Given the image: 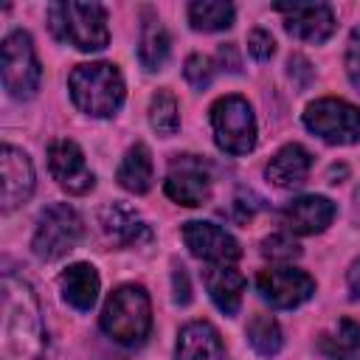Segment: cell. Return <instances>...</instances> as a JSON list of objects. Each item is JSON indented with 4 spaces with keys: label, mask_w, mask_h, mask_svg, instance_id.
<instances>
[{
    "label": "cell",
    "mask_w": 360,
    "mask_h": 360,
    "mask_svg": "<svg viewBox=\"0 0 360 360\" xmlns=\"http://www.w3.org/2000/svg\"><path fill=\"white\" fill-rule=\"evenodd\" d=\"M245 335H248L250 349H253L256 354H262V357H276V354L281 352V346H284L281 326H278V321H276L273 315H267V312H256V315L248 321Z\"/></svg>",
    "instance_id": "obj_24"
},
{
    "label": "cell",
    "mask_w": 360,
    "mask_h": 360,
    "mask_svg": "<svg viewBox=\"0 0 360 360\" xmlns=\"http://www.w3.org/2000/svg\"><path fill=\"white\" fill-rule=\"evenodd\" d=\"M273 8L284 17V31L295 39L321 45L335 34V11L326 3H276Z\"/></svg>",
    "instance_id": "obj_12"
},
{
    "label": "cell",
    "mask_w": 360,
    "mask_h": 360,
    "mask_svg": "<svg viewBox=\"0 0 360 360\" xmlns=\"http://www.w3.org/2000/svg\"><path fill=\"white\" fill-rule=\"evenodd\" d=\"M346 76H349V82L360 90V25H354L352 28V34H349V42H346Z\"/></svg>",
    "instance_id": "obj_30"
},
{
    "label": "cell",
    "mask_w": 360,
    "mask_h": 360,
    "mask_svg": "<svg viewBox=\"0 0 360 360\" xmlns=\"http://www.w3.org/2000/svg\"><path fill=\"white\" fill-rule=\"evenodd\" d=\"M219 65H222V70L239 73V56H236L233 45H219Z\"/></svg>",
    "instance_id": "obj_33"
},
{
    "label": "cell",
    "mask_w": 360,
    "mask_h": 360,
    "mask_svg": "<svg viewBox=\"0 0 360 360\" xmlns=\"http://www.w3.org/2000/svg\"><path fill=\"white\" fill-rule=\"evenodd\" d=\"M304 127L321 141L335 146H349L360 141V107L343 98H315L304 110Z\"/></svg>",
    "instance_id": "obj_8"
},
{
    "label": "cell",
    "mask_w": 360,
    "mask_h": 360,
    "mask_svg": "<svg viewBox=\"0 0 360 360\" xmlns=\"http://www.w3.org/2000/svg\"><path fill=\"white\" fill-rule=\"evenodd\" d=\"M98 290H101L98 270L93 264H87V262L68 264L59 273V292H62L65 304L79 309V312H90L93 309V304L98 298Z\"/></svg>",
    "instance_id": "obj_18"
},
{
    "label": "cell",
    "mask_w": 360,
    "mask_h": 360,
    "mask_svg": "<svg viewBox=\"0 0 360 360\" xmlns=\"http://www.w3.org/2000/svg\"><path fill=\"white\" fill-rule=\"evenodd\" d=\"M183 76H186V82H188L191 87H197V90L208 87L211 79H214V59L205 56V53H191V56L186 59V65H183Z\"/></svg>",
    "instance_id": "obj_27"
},
{
    "label": "cell",
    "mask_w": 360,
    "mask_h": 360,
    "mask_svg": "<svg viewBox=\"0 0 360 360\" xmlns=\"http://www.w3.org/2000/svg\"><path fill=\"white\" fill-rule=\"evenodd\" d=\"M262 253H264L270 262L287 264V262H292V259L301 256V248H298L290 236H284V233H273V236H267V239L262 242Z\"/></svg>",
    "instance_id": "obj_28"
},
{
    "label": "cell",
    "mask_w": 360,
    "mask_h": 360,
    "mask_svg": "<svg viewBox=\"0 0 360 360\" xmlns=\"http://www.w3.org/2000/svg\"><path fill=\"white\" fill-rule=\"evenodd\" d=\"M48 25L59 42H68L84 53L101 51L110 42L107 8L101 3H73V0L51 3Z\"/></svg>",
    "instance_id": "obj_3"
},
{
    "label": "cell",
    "mask_w": 360,
    "mask_h": 360,
    "mask_svg": "<svg viewBox=\"0 0 360 360\" xmlns=\"http://www.w3.org/2000/svg\"><path fill=\"white\" fill-rule=\"evenodd\" d=\"M233 6L222 3V0H194L188 3V22L194 31L202 34H214V31H225L233 25Z\"/></svg>",
    "instance_id": "obj_23"
},
{
    "label": "cell",
    "mask_w": 360,
    "mask_h": 360,
    "mask_svg": "<svg viewBox=\"0 0 360 360\" xmlns=\"http://www.w3.org/2000/svg\"><path fill=\"white\" fill-rule=\"evenodd\" d=\"M0 73L3 87L11 98L28 101L37 96L42 82V65L34 51V39L28 31H11L0 45Z\"/></svg>",
    "instance_id": "obj_5"
},
{
    "label": "cell",
    "mask_w": 360,
    "mask_h": 360,
    "mask_svg": "<svg viewBox=\"0 0 360 360\" xmlns=\"http://www.w3.org/2000/svg\"><path fill=\"white\" fill-rule=\"evenodd\" d=\"M248 53H250L256 62H267V59L276 53V39L270 37V31L253 28V31L248 34Z\"/></svg>",
    "instance_id": "obj_29"
},
{
    "label": "cell",
    "mask_w": 360,
    "mask_h": 360,
    "mask_svg": "<svg viewBox=\"0 0 360 360\" xmlns=\"http://www.w3.org/2000/svg\"><path fill=\"white\" fill-rule=\"evenodd\" d=\"M214 141L228 155H248L256 146V115L248 98L231 93L211 104Z\"/></svg>",
    "instance_id": "obj_6"
},
{
    "label": "cell",
    "mask_w": 360,
    "mask_h": 360,
    "mask_svg": "<svg viewBox=\"0 0 360 360\" xmlns=\"http://www.w3.org/2000/svg\"><path fill=\"white\" fill-rule=\"evenodd\" d=\"M290 76H298V87H307L309 82H312V76H315V70H312V65L301 56V53H295V56H290Z\"/></svg>",
    "instance_id": "obj_32"
},
{
    "label": "cell",
    "mask_w": 360,
    "mask_h": 360,
    "mask_svg": "<svg viewBox=\"0 0 360 360\" xmlns=\"http://www.w3.org/2000/svg\"><path fill=\"white\" fill-rule=\"evenodd\" d=\"M82 233H84V225H82L79 211L73 205H68V202H53L39 214L31 248H34L37 259L56 262V259L68 256L79 245Z\"/></svg>",
    "instance_id": "obj_7"
},
{
    "label": "cell",
    "mask_w": 360,
    "mask_h": 360,
    "mask_svg": "<svg viewBox=\"0 0 360 360\" xmlns=\"http://www.w3.org/2000/svg\"><path fill=\"white\" fill-rule=\"evenodd\" d=\"M205 290L211 301L217 304L219 312L236 315L242 307V292H245V276L233 264H211L205 270Z\"/></svg>",
    "instance_id": "obj_20"
},
{
    "label": "cell",
    "mask_w": 360,
    "mask_h": 360,
    "mask_svg": "<svg viewBox=\"0 0 360 360\" xmlns=\"http://www.w3.org/2000/svg\"><path fill=\"white\" fill-rule=\"evenodd\" d=\"M346 287H349V295L357 301L360 298V259H354L346 270Z\"/></svg>",
    "instance_id": "obj_34"
},
{
    "label": "cell",
    "mask_w": 360,
    "mask_h": 360,
    "mask_svg": "<svg viewBox=\"0 0 360 360\" xmlns=\"http://www.w3.org/2000/svg\"><path fill=\"white\" fill-rule=\"evenodd\" d=\"M101 329L121 346H138L152 329V301L141 284H121L101 309Z\"/></svg>",
    "instance_id": "obj_4"
},
{
    "label": "cell",
    "mask_w": 360,
    "mask_h": 360,
    "mask_svg": "<svg viewBox=\"0 0 360 360\" xmlns=\"http://www.w3.org/2000/svg\"><path fill=\"white\" fill-rule=\"evenodd\" d=\"M149 127L160 135V138H172L180 129V110H177V98L169 90H158L149 98Z\"/></svg>",
    "instance_id": "obj_25"
},
{
    "label": "cell",
    "mask_w": 360,
    "mask_h": 360,
    "mask_svg": "<svg viewBox=\"0 0 360 360\" xmlns=\"http://www.w3.org/2000/svg\"><path fill=\"white\" fill-rule=\"evenodd\" d=\"M115 180L121 188H127L129 194H146L152 188L155 180V166H152V152L146 143H135L127 149L124 160L118 163Z\"/></svg>",
    "instance_id": "obj_21"
},
{
    "label": "cell",
    "mask_w": 360,
    "mask_h": 360,
    "mask_svg": "<svg viewBox=\"0 0 360 360\" xmlns=\"http://www.w3.org/2000/svg\"><path fill=\"white\" fill-rule=\"evenodd\" d=\"M172 290H174V304L177 307L191 304V284H188V273H186L183 264H174V270H172Z\"/></svg>",
    "instance_id": "obj_31"
},
{
    "label": "cell",
    "mask_w": 360,
    "mask_h": 360,
    "mask_svg": "<svg viewBox=\"0 0 360 360\" xmlns=\"http://www.w3.org/2000/svg\"><path fill=\"white\" fill-rule=\"evenodd\" d=\"M321 349L329 352V354H338V360L360 352V323H354L352 318H343L338 323V332L332 338L321 340Z\"/></svg>",
    "instance_id": "obj_26"
},
{
    "label": "cell",
    "mask_w": 360,
    "mask_h": 360,
    "mask_svg": "<svg viewBox=\"0 0 360 360\" xmlns=\"http://www.w3.org/2000/svg\"><path fill=\"white\" fill-rule=\"evenodd\" d=\"M163 191L177 205H186V208L202 205L211 197V177H208L202 160L194 155H177L163 180Z\"/></svg>",
    "instance_id": "obj_10"
},
{
    "label": "cell",
    "mask_w": 360,
    "mask_h": 360,
    "mask_svg": "<svg viewBox=\"0 0 360 360\" xmlns=\"http://www.w3.org/2000/svg\"><path fill=\"white\" fill-rule=\"evenodd\" d=\"M256 290L270 307L295 309L315 295V278L298 267L278 264V267H267L256 276Z\"/></svg>",
    "instance_id": "obj_9"
},
{
    "label": "cell",
    "mask_w": 360,
    "mask_h": 360,
    "mask_svg": "<svg viewBox=\"0 0 360 360\" xmlns=\"http://www.w3.org/2000/svg\"><path fill=\"white\" fill-rule=\"evenodd\" d=\"M48 169L68 194H87L96 186V174L87 169L82 146L70 138H56L48 146Z\"/></svg>",
    "instance_id": "obj_13"
},
{
    "label": "cell",
    "mask_w": 360,
    "mask_h": 360,
    "mask_svg": "<svg viewBox=\"0 0 360 360\" xmlns=\"http://www.w3.org/2000/svg\"><path fill=\"white\" fill-rule=\"evenodd\" d=\"M169 34L163 28V22L146 11L143 22H141V37H138V62L143 70H163L166 59H169Z\"/></svg>",
    "instance_id": "obj_22"
},
{
    "label": "cell",
    "mask_w": 360,
    "mask_h": 360,
    "mask_svg": "<svg viewBox=\"0 0 360 360\" xmlns=\"http://www.w3.org/2000/svg\"><path fill=\"white\" fill-rule=\"evenodd\" d=\"M34 163L31 158L6 143L0 149V180H3V211L11 214L14 208H20L31 194H34Z\"/></svg>",
    "instance_id": "obj_14"
},
{
    "label": "cell",
    "mask_w": 360,
    "mask_h": 360,
    "mask_svg": "<svg viewBox=\"0 0 360 360\" xmlns=\"http://www.w3.org/2000/svg\"><path fill=\"white\" fill-rule=\"evenodd\" d=\"M174 360H225V343L214 323L191 321L177 332Z\"/></svg>",
    "instance_id": "obj_17"
},
{
    "label": "cell",
    "mask_w": 360,
    "mask_h": 360,
    "mask_svg": "<svg viewBox=\"0 0 360 360\" xmlns=\"http://www.w3.org/2000/svg\"><path fill=\"white\" fill-rule=\"evenodd\" d=\"M309 169H312V155L301 143H287L270 158V163L264 166V177L276 188H295L307 183Z\"/></svg>",
    "instance_id": "obj_19"
},
{
    "label": "cell",
    "mask_w": 360,
    "mask_h": 360,
    "mask_svg": "<svg viewBox=\"0 0 360 360\" xmlns=\"http://www.w3.org/2000/svg\"><path fill=\"white\" fill-rule=\"evenodd\" d=\"M0 301V360H42L48 335L34 287L20 276L6 273Z\"/></svg>",
    "instance_id": "obj_1"
},
{
    "label": "cell",
    "mask_w": 360,
    "mask_h": 360,
    "mask_svg": "<svg viewBox=\"0 0 360 360\" xmlns=\"http://www.w3.org/2000/svg\"><path fill=\"white\" fill-rule=\"evenodd\" d=\"M98 225L104 236L118 248H132V245L138 248L143 242H152V228L127 202H107L98 214Z\"/></svg>",
    "instance_id": "obj_16"
},
{
    "label": "cell",
    "mask_w": 360,
    "mask_h": 360,
    "mask_svg": "<svg viewBox=\"0 0 360 360\" xmlns=\"http://www.w3.org/2000/svg\"><path fill=\"white\" fill-rule=\"evenodd\" d=\"M68 90L73 104L93 118H110L121 110L127 87L118 65L112 62H84L68 76Z\"/></svg>",
    "instance_id": "obj_2"
},
{
    "label": "cell",
    "mask_w": 360,
    "mask_h": 360,
    "mask_svg": "<svg viewBox=\"0 0 360 360\" xmlns=\"http://www.w3.org/2000/svg\"><path fill=\"white\" fill-rule=\"evenodd\" d=\"M338 214V205L323 197V194H304V197H295L284 205L281 211V219L284 225L298 233V236H312V233H321L332 225Z\"/></svg>",
    "instance_id": "obj_15"
},
{
    "label": "cell",
    "mask_w": 360,
    "mask_h": 360,
    "mask_svg": "<svg viewBox=\"0 0 360 360\" xmlns=\"http://www.w3.org/2000/svg\"><path fill=\"white\" fill-rule=\"evenodd\" d=\"M180 233H183L188 253L208 262V264H233L242 256L239 242L225 228H219L214 222L191 219V222H183Z\"/></svg>",
    "instance_id": "obj_11"
}]
</instances>
